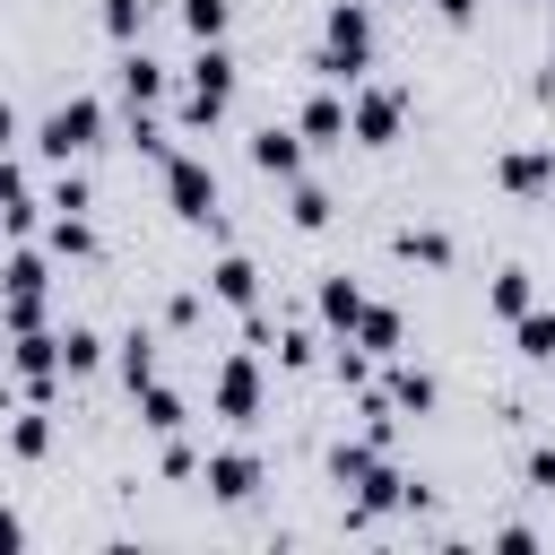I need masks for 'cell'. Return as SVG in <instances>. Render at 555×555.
Wrapping results in <instances>:
<instances>
[{
	"label": "cell",
	"instance_id": "cell-1",
	"mask_svg": "<svg viewBox=\"0 0 555 555\" xmlns=\"http://www.w3.org/2000/svg\"><path fill=\"white\" fill-rule=\"evenodd\" d=\"M95 139H104V104H95V95H61V104L35 121V147H43L52 165H78Z\"/></svg>",
	"mask_w": 555,
	"mask_h": 555
},
{
	"label": "cell",
	"instance_id": "cell-2",
	"mask_svg": "<svg viewBox=\"0 0 555 555\" xmlns=\"http://www.w3.org/2000/svg\"><path fill=\"white\" fill-rule=\"evenodd\" d=\"M234 104V52L225 43H199L191 52V78H182V121H217Z\"/></svg>",
	"mask_w": 555,
	"mask_h": 555
},
{
	"label": "cell",
	"instance_id": "cell-3",
	"mask_svg": "<svg viewBox=\"0 0 555 555\" xmlns=\"http://www.w3.org/2000/svg\"><path fill=\"white\" fill-rule=\"evenodd\" d=\"M165 199H173V217H191V225H225V217H217V165H208V156H165Z\"/></svg>",
	"mask_w": 555,
	"mask_h": 555
},
{
	"label": "cell",
	"instance_id": "cell-4",
	"mask_svg": "<svg viewBox=\"0 0 555 555\" xmlns=\"http://www.w3.org/2000/svg\"><path fill=\"white\" fill-rule=\"evenodd\" d=\"M399 121H408V95H399V87H356V95H347V139L390 147V139H399Z\"/></svg>",
	"mask_w": 555,
	"mask_h": 555
},
{
	"label": "cell",
	"instance_id": "cell-5",
	"mask_svg": "<svg viewBox=\"0 0 555 555\" xmlns=\"http://www.w3.org/2000/svg\"><path fill=\"white\" fill-rule=\"evenodd\" d=\"M217 416L225 425H260V364L251 356H225L217 364Z\"/></svg>",
	"mask_w": 555,
	"mask_h": 555
},
{
	"label": "cell",
	"instance_id": "cell-6",
	"mask_svg": "<svg viewBox=\"0 0 555 555\" xmlns=\"http://www.w3.org/2000/svg\"><path fill=\"white\" fill-rule=\"evenodd\" d=\"M199 477H208V494H217V503H251V494H260V451L225 442V451H208V468H199Z\"/></svg>",
	"mask_w": 555,
	"mask_h": 555
},
{
	"label": "cell",
	"instance_id": "cell-7",
	"mask_svg": "<svg viewBox=\"0 0 555 555\" xmlns=\"http://www.w3.org/2000/svg\"><path fill=\"white\" fill-rule=\"evenodd\" d=\"M494 182H503V191H520V199L555 191V147H503V156H494Z\"/></svg>",
	"mask_w": 555,
	"mask_h": 555
},
{
	"label": "cell",
	"instance_id": "cell-8",
	"mask_svg": "<svg viewBox=\"0 0 555 555\" xmlns=\"http://www.w3.org/2000/svg\"><path fill=\"white\" fill-rule=\"evenodd\" d=\"M251 165H260V173H278V182H295V173H304V130L260 121V130H251Z\"/></svg>",
	"mask_w": 555,
	"mask_h": 555
},
{
	"label": "cell",
	"instance_id": "cell-9",
	"mask_svg": "<svg viewBox=\"0 0 555 555\" xmlns=\"http://www.w3.org/2000/svg\"><path fill=\"white\" fill-rule=\"evenodd\" d=\"M321 43H338V52L373 61V9H364V0H330V17H321Z\"/></svg>",
	"mask_w": 555,
	"mask_h": 555
},
{
	"label": "cell",
	"instance_id": "cell-10",
	"mask_svg": "<svg viewBox=\"0 0 555 555\" xmlns=\"http://www.w3.org/2000/svg\"><path fill=\"white\" fill-rule=\"evenodd\" d=\"M382 399H390V408H408V416H434V399H442V382H434L425 364H408V356H390V382H382Z\"/></svg>",
	"mask_w": 555,
	"mask_h": 555
},
{
	"label": "cell",
	"instance_id": "cell-11",
	"mask_svg": "<svg viewBox=\"0 0 555 555\" xmlns=\"http://www.w3.org/2000/svg\"><path fill=\"white\" fill-rule=\"evenodd\" d=\"M113 78H121V95H130V104H156V95H165V61H156L147 43H130V52L113 61Z\"/></svg>",
	"mask_w": 555,
	"mask_h": 555
},
{
	"label": "cell",
	"instance_id": "cell-12",
	"mask_svg": "<svg viewBox=\"0 0 555 555\" xmlns=\"http://www.w3.org/2000/svg\"><path fill=\"white\" fill-rule=\"evenodd\" d=\"M295 130L312 139V147H347V104L321 87V95H304V113H295Z\"/></svg>",
	"mask_w": 555,
	"mask_h": 555
},
{
	"label": "cell",
	"instance_id": "cell-13",
	"mask_svg": "<svg viewBox=\"0 0 555 555\" xmlns=\"http://www.w3.org/2000/svg\"><path fill=\"white\" fill-rule=\"evenodd\" d=\"M347 338H356V347H364V356H382V364H390V356H399V338H408V321H399V312H390V304H364V312H356V330H347Z\"/></svg>",
	"mask_w": 555,
	"mask_h": 555
},
{
	"label": "cell",
	"instance_id": "cell-14",
	"mask_svg": "<svg viewBox=\"0 0 555 555\" xmlns=\"http://www.w3.org/2000/svg\"><path fill=\"white\" fill-rule=\"evenodd\" d=\"M208 295H217V304H243V312H251V304H260V269H251L243 251H225V260L208 269Z\"/></svg>",
	"mask_w": 555,
	"mask_h": 555
},
{
	"label": "cell",
	"instance_id": "cell-15",
	"mask_svg": "<svg viewBox=\"0 0 555 555\" xmlns=\"http://www.w3.org/2000/svg\"><path fill=\"white\" fill-rule=\"evenodd\" d=\"M399 503H408V477H399L390 460H373V468L356 477V512L373 520V512H399Z\"/></svg>",
	"mask_w": 555,
	"mask_h": 555
},
{
	"label": "cell",
	"instance_id": "cell-16",
	"mask_svg": "<svg viewBox=\"0 0 555 555\" xmlns=\"http://www.w3.org/2000/svg\"><path fill=\"white\" fill-rule=\"evenodd\" d=\"M512 338H520V356H529V364H555V304L512 312Z\"/></svg>",
	"mask_w": 555,
	"mask_h": 555
},
{
	"label": "cell",
	"instance_id": "cell-17",
	"mask_svg": "<svg viewBox=\"0 0 555 555\" xmlns=\"http://www.w3.org/2000/svg\"><path fill=\"white\" fill-rule=\"evenodd\" d=\"M43 295H52V286H0V330H9V338H17V330H43V312H52Z\"/></svg>",
	"mask_w": 555,
	"mask_h": 555
},
{
	"label": "cell",
	"instance_id": "cell-18",
	"mask_svg": "<svg viewBox=\"0 0 555 555\" xmlns=\"http://www.w3.org/2000/svg\"><path fill=\"white\" fill-rule=\"evenodd\" d=\"M52 356H61V373H95L104 364V338L87 321H69V330H52Z\"/></svg>",
	"mask_w": 555,
	"mask_h": 555
},
{
	"label": "cell",
	"instance_id": "cell-19",
	"mask_svg": "<svg viewBox=\"0 0 555 555\" xmlns=\"http://www.w3.org/2000/svg\"><path fill=\"white\" fill-rule=\"evenodd\" d=\"M139 425H147V434H182V425H191V408H182V390H165V382H147V390H139Z\"/></svg>",
	"mask_w": 555,
	"mask_h": 555
},
{
	"label": "cell",
	"instance_id": "cell-20",
	"mask_svg": "<svg viewBox=\"0 0 555 555\" xmlns=\"http://www.w3.org/2000/svg\"><path fill=\"white\" fill-rule=\"evenodd\" d=\"M399 260H425V269H451V234H442V225H399Z\"/></svg>",
	"mask_w": 555,
	"mask_h": 555
},
{
	"label": "cell",
	"instance_id": "cell-21",
	"mask_svg": "<svg viewBox=\"0 0 555 555\" xmlns=\"http://www.w3.org/2000/svg\"><path fill=\"white\" fill-rule=\"evenodd\" d=\"M356 312H364V286L356 278H321V321L330 330H356Z\"/></svg>",
	"mask_w": 555,
	"mask_h": 555
},
{
	"label": "cell",
	"instance_id": "cell-22",
	"mask_svg": "<svg viewBox=\"0 0 555 555\" xmlns=\"http://www.w3.org/2000/svg\"><path fill=\"white\" fill-rule=\"evenodd\" d=\"M182 26H191V43H225L234 0H182Z\"/></svg>",
	"mask_w": 555,
	"mask_h": 555
},
{
	"label": "cell",
	"instance_id": "cell-23",
	"mask_svg": "<svg viewBox=\"0 0 555 555\" xmlns=\"http://www.w3.org/2000/svg\"><path fill=\"white\" fill-rule=\"evenodd\" d=\"M286 217H295V225H304V234H321V225H330V191H321V182H304V173H295V191H286Z\"/></svg>",
	"mask_w": 555,
	"mask_h": 555
},
{
	"label": "cell",
	"instance_id": "cell-24",
	"mask_svg": "<svg viewBox=\"0 0 555 555\" xmlns=\"http://www.w3.org/2000/svg\"><path fill=\"white\" fill-rule=\"evenodd\" d=\"M43 243H52V251H61V260H87V251H95V225H87V217H78V208H61V217H52V234H43Z\"/></svg>",
	"mask_w": 555,
	"mask_h": 555
},
{
	"label": "cell",
	"instance_id": "cell-25",
	"mask_svg": "<svg viewBox=\"0 0 555 555\" xmlns=\"http://www.w3.org/2000/svg\"><path fill=\"white\" fill-rule=\"evenodd\" d=\"M486 304L512 321V312H529L538 304V286H529V269H494V286H486Z\"/></svg>",
	"mask_w": 555,
	"mask_h": 555
},
{
	"label": "cell",
	"instance_id": "cell-26",
	"mask_svg": "<svg viewBox=\"0 0 555 555\" xmlns=\"http://www.w3.org/2000/svg\"><path fill=\"white\" fill-rule=\"evenodd\" d=\"M9 451H17V460H43V451H52V416H43V399L9 425Z\"/></svg>",
	"mask_w": 555,
	"mask_h": 555
},
{
	"label": "cell",
	"instance_id": "cell-27",
	"mask_svg": "<svg viewBox=\"0 0 555 555\" xmlns=\"http://www.w3.org/2000/svg\"><path fill=\"white\" fill-rule=\"evenodd\" d=\"M121 382H130V390H147V382H156V338H147V330H130V338H121Z\"/></svg>",
	"mask_w": 555,
	"mask_h": 555
},
{
	"label": "cell",
	"instance_id": "cell-28",
	"mask_svg": "<svg viewBox=\"0 0 555 555\" xmlns=\"http://www.w3.org/2000/svg\"><path fill=\"white\" fill-rule=\"evenodd\" d=\"M104 35L113 43H139L147 35V0H104Z\"/></svg>",
	"mask_w": 555,
	"mask_h": 555
},
{
	"label": "cell",
	"instance_id": "cell-29",
	"mask_svg": "<svg viewBox=\"0 0 555 555\" xmlns=\"http://www.w3.org/2000/svg\"><path fill=\"white\" fill-rule=\"evenodd\" d=\"M520 468H529V486H538V494H555V442H538Z\"/></svg>",
	"mask_w": 555,
	"mask_h": 555
},
{
	"label": "cell",
	"instance_id": "cell-30",
	"mask_svg": "<svg viewBox=\"0 0 555 555\" xmlns=\"http://www.w3.org/2000/svg\"><path fill=\"white\" fill-rule=\"evenodd\" d=\"M278 356H286V364H312V356H321V338H312V330H286V338H278Z\"/></svg>",
	"mask_w": 555,
	"mask_h": 555
},
{
	"label": "cell",
	"instance_id": "cell-31",
	"mask_svg": "<svg viewBox=\"0 0 555 555\" xmlns=\"http://www.w3.org/2000/svg\"><path fill=\"white\" fill-rule=\"evenodd\" d=\"M52 208H87V173H61L52 182Z\"/></svg>",
	"mask_w": 555,
	"mask_h": 555
},
{
	"label": "cell",
	"instance_id": "cell-32",
	"mask_svg": "<svg viewBox=\"0 0 555 555\" xmlns=\"http://www.w3.org/2000/svg\"><path fill=\"white\" fill-rule=\"evenodd\" d=\"M0 546H26V520H17L9 503H0Z\"/></svg>",
	"mask_w": 555,
	"mask_h": 555
},
{
	"label": "cell",
	"instance_id": "cell-33",
	"mask_svg": "<svg viewBox=\"0 0 555 555\" xmlns=\"http://www.w3.org/2000/svg\"><path fill=\"white\" fill-rule=\"evenodd\" d=\"M434 17H451V26H468V17H477V0H434Z\"/></svg>",
	"mask_w": 555,
	"mask_h": 555
},
{
	"label": "cell",
	"instance_id": "cell-34",
	"mask_svg": "<svg viewBox=\"0 0 555 555\" xmlns=\"http://www.w3.org/2000/svg\"><path fill=\"white\" fill-rule=\"evenodd\" d=\"M9 147H17V104L0 95V156H9Z\"/></svg>",
	"mask_w": 555,
	"mask_h": 555
},
{
	"label": "cell",
	"instance_id": "cell-35",
	"mask_svg": "<svg viewBox=\"0 0 555 555\" xmlns=\"http://www.w3.org/2000/svg\"><path fill=\"white\" fill-rule=\"evenodd\" d=\"M0 356H9V338H0Z\"/></svg>",
	"mask_w": 555,
	"mask_h": 555
}]
</instances>
